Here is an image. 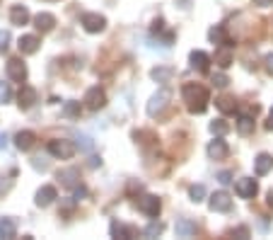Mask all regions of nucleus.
<instances>
[{"mask_svg":"<svg viewBox=\"0 0 273 240\" xmlns=\"http://www.w3.org/2000/svg\"><path fill=\"white\" fill-rule=\"evenodd\" d=\"M181 97L186 102V107H189V112L191 114H203L208 109V90H205L203 85H196V83H189L184 85V90H181Z\"/></svg>","mask_w":273,"mask_h":240,"instance_id":"nucleus-1","label":"nucleus"},{"mask_svg":"<svg viewBox=\"0 0 273 240\" xmlns=\"http://www.w3.org/2000/svg\"><path fill=\"white\" fill-rule=\"evenodd\" d=\"M169 99H172V92L167 90V87H162V90H157L155 95L150 97V102H148V116H160V114L169 107Z\"/></svg>","mask_w":273,"mask_h":240,"instance_id":"nucleus-2","label":"nucleus"},{"mask_svg":"<svg viewBox=\"0 0 273 240\" xmlns=\"http://www.w3.org/2000/svg\"><path fill=\"white\" fill-rule=\"evenodd\" d=\"M82 104L90 109V112H99V109H104V104H107V92L102 90V87H90L87 92H85V97H82Z\"/></svg>","mask_w":273,"mask_h":240,"instance_id":"nucleus-3","label":"nucleus"},{"mask_svg":"<svg viewBox=\"0 0 273 240\" xmlns=\"http://www.w3.org/2000/svg\"><path fill=\"white\" fill-rule=\"evenodd\" d=\"M49 153L58 160H68V158L75 156V143L68 141V139H56V141H49Z\"/></svg>","mask_w":273,"mask_h":240,"instance_id":"nucleus-4","label":"nucleus"},{"mask_svg":"<svg viewBox=\"0 0 273 240\" xmlns=\"http://www.w3.org/2000/svg\"><path fill=\"white\" fill-rule=\"evenodd\" d=\"M80 25L85 32H90V34H99V32H104L107 27V20L102 17L99 13H85L80 20Z\"/></svg>","mask_w":273,"mask_h":240,"instance_id":"nucleus-5","label":"nucleus"},{"mask_svg":"<svg viewBox=\"0 0 273 240\" xmlns=\"http://www.w3.org/2000/svg\"><path fill=\"white\" fill-rule=\"evenodd\" d=\"M5 71H8V78L15 80V83H25L27 80V63L22 58H10Z\"/></svg>","mask_w":273,"mask_h":240,"instance_id":"nucleus-6","label":"nucleus"},{"mask_svg":"<svg viewBox=\"0 0 273 240\" xmlns=\"http://www.w3.org/2000/svg\"><path fill=\"white\" fill-rule=\"evenodd\" d=\"M234 192H237L242 199H254L256 197V192H259V184H256L254 177H239L237 184H234Z\"/></svg>","mask_w":273,"mask_h":240,"instance_id":"nucleus-7","label":"nucleus"},{"mask_svg":"<svg viewBox=\"0 0 273 240\" xmlns=\"http://www.w3.org/2000/svg\"><path fill=\"white\" fill-rule=\"evenodd\" d=\"M208 206H210V211H230L232 209V199H230V194L227 192H215V194H210L208 197Z\"/></svg>","mask_w":273,"mask_h":240,"instance_id":"nucleus-8","label":"nucleus"},{"mask_svg":"<svg viewBox=\"0 0 273 240\" xmlns=\"http://www.w3.org/2000/svg\"><path fill=\"white\" fill-rule=\"evenodd\" d=\"M138 209L145 213V216H150V218H157V213L162 209V204H160V199L152 197V194H145V197L138 199Z\"/></svg>","mask_w":273,"mask_h":240,"instance_id":"nucleus-9","label":"nucleus"},{"mask_svg":"<svg viewBox=\"0 0 273 240\" xmlns=\"http://www.w3.org/2000/svg\"><path fill=\"white\" fill-rule=\"evenodd\" d=\"M208 158L210 160H222V158H227V153H230V148H227V143L222 141V136H215L213 141L208 143Z\"/></svg>","mask_w":273,"mask_h":240,"instance_id":"nucleus-10","label":"nucleus"},{"mask_svg":"<svg viewBox=\"0 0 273 240\" xmlns=\"http://www.w3.org/2000/svg\"><path fill=\"white\" fill-rule=\"evenodd\" d=\"M17 46H20V51H22L25 56H32V54H37V51H39L41 42H39V37H37V34H22V37H20V42H17Z\"/></svg>","mask_w":273,"mask_h":240,"instance_id":"nucleus-11","label":"nucleus"},{"mask_svg":"<svg viewBox=\"0 0 273 240\" xmlns=\"http://www.w3.org/2000/svg\"><path fill=\"white\" fill-rule=\"evenodd\" d=\"M34 102H37V90H34L32 85H22L20 92H17V104H20V109L34 107Z\"/></svg>","mask_w":273,"mask_h":240,"instance_id":"nucleus-12","label":"nucleus"},{"mask_svg":"<svg viewBox=\"0 0 273 240\" xmlns=\"http://www.w3.org/2000/svg\"><path fill=\"white\" fill-rule=\"evenodd\" d=\"M58 197V192H56V187H51V184H44L39 192H37V197H34V204L37 206H49V204H54V199Z\"/></svg>","mask_w":273,"mask_h":240,"instance_id":"nucleus-13","label":"nucleus"},{"mask_svg":"<svg viewBox=\"0 0 273 240\" xmlns=\"http://www.w3.org/2000/svg\"><path fill=\"white\" fill-rule=\"evenodd\" d=\"M58 180H61V184H63V187L75 189V187L80 184V170H75V168L61 170V172H58Z\"/></svg>","mask_w":273,"mask_h":240,"instance_id":"nucleus-14","label":"nucleus"},{"mask_svg":"<svg viewBox=\"0 0 273 240\" xmlns=\"http://www.w3.org/2000/svg\"><path fill=\"white\" fill-rule=\"evenodd\" d=\"M189 61H191V68L193 71H198V73H205L208 68H210V56H208L205 51H191Z\"/></svg>","mask_w":273,"mask_h":240,"instance_id":"nucleus-15","label":"nucleus"},{"mask_svg":"<svg viewBox=\"0 0 273 240\" xmlns=\"http://www.w3.org/2000/svg\"><path fill=\"white\" fill-rule=\"evenodd\" d=\"M34 27L39 29L41 34H46V32H51L56 27V17L51 13H39L34 15Z\"/></svg>","mask_w":273,"mask_h":240,"instance_id":"nucleus-16","label":"nucleus"},{"mask_svg":"<svg viewBox=\"0 0 273 240\" xmlns=\"http://www.w3.org/2000/svg\"><path fill=\"white\" fill-rule=\"evenodd\" d=\"M273 170V156H268V153H259V156L254 158V172L256 175H268Z\"/></svg>","mask_w":273,"mask_h":240,"instance_id":"nucleus-17","label":"nucleus"},{"mask_svg":"<svg viewBox=\"0 0 273 240\" xmlns=\"http://www.w3.org/2000/svg\"><path fill=\"white\" fill-rule=\"evenodd\" d=\"M34 143H37L34 131H20V134L15 136V146H17V151H32Z\"/></svg>","mask_w":273,"mask_h":240,"instance_id":"nucleus-18","label":"nucleus"},{"mask_svg":"<svg viewBox=\"0 0 273 240\" xmlns=\"http://www.w3.org/2000/svg\"><path fill=\"white\" fill-rule=\"evenodd\" d=\"M150 78L155 83L167 85V83H172V78H174V68H169V66H157V68L150 71Z\"/></svg>","mask_w":273,"mask_h":240,"instance_id":"nucleus-19","label":"nucleus"},{"mask_svg":"<svg viewBox=\"0 0 273 240\" xmlns=\"http://www.w3.org/2000/svg\"><path fill=\"white\" fill-rule=\"evenodd\" d=\"M10 22H13V25H17V27L27 25V22H29L27 5H13V8H10Z\"/></svg>","mask_w":273,"mask_h":240,"instance_id":"nucleus-20","label":"nucleus"},{"mask_svg":"<svg viewBox=\"0 0 273 240\" xmlns=\"http://www.w3.org/2000/svg\"><path fill=\"white\" fill-rule=\"evenodd\" d=\"M109 230H111V238H121V240L136 238V228L123 226V223H119V221H114V223L109 226Z\"/></svg>","mask_w":273,"mask_h":240,"instance_id":"nucleus-21","label":"nucleus"},{"mask_svg":"<svg viewBox=\"0 0 273 240\" xmlns=\"http://www.w3.org/2000/svg\"><path fill=\"white\" fill-rule=\"evenodd\" d=\"M174 230H177V238H193L196 235V223L189 221V218H179Z\"/></svg>","mask_w":273,"mask_h":240,"instance_id":"nucleus-22","label":"nucleus"},{"mask_svg":"<svg viewBox=\"0 0 273 240\" xmlns=\"http://www.w3.org/2000/svg\"><path fill=\"white\" fill-rule=\"evenodd\" d=\"M15 235H17V223H15V218H0V238L13 240Z\"/></svg>","mask_w":273,"mask_h":240,"instance_id":"nucleus-23","label":"nucleus"},{"mask_svg":"<svg viewBox=\"0 0 273 240\" xmlns=\"http://www.w3.org/2000/svg\"><path fill=\"white\" fill-rule=\"evenodd\" d=\"M237 131H239L242 136L254 134V116H251V114H239V116H237Z\"/></svg>","mask_w":273,"mask_h":240,"instance_id":"nucleus-24","label":"nucleus"},{"mask_svg":"<svg viewBox=\"0 0 273 240\" xmlns=\"http://www.w3.org/2000/svg\"><path fill=\"white\" fill-rule=\"evenodd\" d=\"M215 63H218L220 68H227V66L232 63V54H230L227 44H222V46H218V51H215Z\"/></svg>","mask_w":273,"mask_h":240,"instance_id":"nucleus-25","label":"nucleus"},{"mask_svg":"<svg viewBox=\"0 0 273 240\" xmlns=\"http://www.w3.org/2000/svg\"><path fill=\"white\" fill-rule=\"evenodd\" d=\"M80 109H82L80 102H75V99H68V102L63 104V116H68V119H75V116H80Z\"/></svg>","mask_w":273,"mask_h":240,"instance_id":"nucleus-26","label":"nucleus"},{"mask_svg":"<svg viewBox=\"0 0 273 240\" xmlns=\"http://www.w3.org/2000/svg\"><path fill=\"white\" fill-rule=\"evenodd\" d=\"M208 39L215 44V46H222V44H227V37H225V27H213L208 32Z\"/></svg>","mask_w":273,"mask_h":240,"instance_id":"nucleus-27","label":"nucleus"},{"mask_svg":"<svg viewBox=\"0 0 273 240\" xmlns=\"http://www.w3.org/2000/svg\"><path fill=\"white\" fill-rule=\"evenodd\" d=\"M210 134H213V136H225V134H227V131H230V127H227V122H225V119H215V122H210Z\"/></svg>","mask_w":273,"mask_h":240,"instance_id":"nucleus-28","label":"nucleus"},{"mask_svg":"<svg viewBox=\"0 0 273 240\" xmlns=\"http://www.w3.org/2000/svg\"><path fill=\"white\" fill-rule=\"evenodd\" d=\"M189 197H191L193 204H201L205 199V187L203 184H191V189H189Z\"/></svg>","mask_w":273,"mask_h":240,"instance_id":"nucleus-29","label":"nucleus"},{"mask_svg":"<svg viewBox=\"0 0 273 240\" xmlns=\"http://www.w3.org/2000/svg\"><path fill=\"white\" fill-rule=\"evenodd\" d=\"M162 230H164V226H162V223H157V221H152L150 226H145V230H143V235H145V238H157V235H160Z\"/></svg>","mask_w":273,"mask_h":240,"instance_id":"nucleus-30","label":"nucleus"},{"mask_svg":"<svg viewBox=\"0 0 273 240\" xmlns=\"http://www.w3.org/2000/svg\"><path fill=\"white\" fill-rule=\"evenodd\" d=\"M215 104H218L220 112H225V114L234 112V99L232 97H220V99H215Z\"/></svg>","mask_w":273,"mask_h":240,"instance_id":"nucleus-31","label":"nucleus"},{"mask_svg":"<svg viewBox=\"0 0 273 240\" xmlns=\"http://www.w3.org/2000/svg\"><path fill=\"white\" fill-rule=\"evenodd\" d=\"M13 99V90H10V83H0V104H8Z\"/></svg>","mask_w":273,"mask_h":240,"instance_id":"nucleus-32","label":"nucleus"},{"mask_svg":"<svg viewBox=\"0 0 273 240\" xmlns=\"http://www.w3.org/2000/svg\"><path fill=\"white\" fill-rule=\"evenodd\" d=\"M78 146H80L82 151H92V148H95V141H92L90 136L80 134V136H78Z\"/></svg>","mask_w":273,"mask_h":240,"instance_id":"nucleus-33","label":"nucleus"},{"mask_svg":"<svg viewBox=\"0 0 273 240\" xmlns=\"http://www.w3.org/2000/svg\"><path fill=\"white\" fill-rule=\"evenodd\" d=\"M10 46V32L8 29H0V54H5Z\"/></svg>","mask_w":273,"mask_h":240,"instance_id":"nucleus-34","label":"nucleus"},{"mask_svg":"<svg viewBox=\"0 0 273 240\" xmlns=\"http://www.w3.org/2000/svg\"><path fill=\"white\" fill-rule=\"evenodd\" d=\"M227 83H230V78H227L225 73H215V75H213V85H215V87H227Z\"/></svg>","mask_w":273,"mask_h":240,"instance_id":"nucleus-35","label":"nucleus"},{"mask_svg":"<svg viewBox=\"0 0 273 240\" xmlns=\"http://www.w3.org/2000/svg\"><path fill=\"white\" fill-rule=\"evenodd\" d=\"M218 182H220V184H230V182H232V172L222 170V172L218 175Z\"/></svg>","mask_w":273,"mask_h":240,"instance_id":"nucleus-36","label":"nucleus"},{"mask_svg":"<svg viewBox=\"0 0 273 240\" xmlns=\"http://www.w3.org/2000/svg\"><path fill=\"white\" fill-rule=\"evenodd\" d=\"M234 235H237V238H249V228H246V226L234 228Z\"/></svg>","mask_w":273,"mask_h":240,"instance_id":"nucleus-37","label":"nucleus"},{"mask_svg":"<svg viewBox=\"0 0 273 240\" xmlns=\"http://www.w3.org/2000/svg\"><path fill=\"white\" fill-rule=\"evenodd\" d=\"M82 197H87V189H85V187H80V184H78V187H75V201H80Z\"/></svg>","mask_w":273,"mask_h":240,"instance_id":"nucleus-38","label":"nucleus"},{"mask_svg":"<svg viewBox=\"0 0 273 240\" xmlns=\"http://www.w3.org/2000/svg\"><path fill=\"white\" fill-rule=\"evenodd\" d=\"M32 165H34V170H41V172H44V170L49 168L46 163H41V158H32Z\"/></svg>","mask_w":273,"mask_h":240,"instance_id":"nucleus-39","label":"nucleus"},{"mask_svg":"<svg viewBox=\"0 0 273 240\" xmlns=\"http://www.w3.org/2000/svg\"><path fill=\"white\" fill-rule=\"evenodd\" d=\"M263 63H266V71L273 75V54H268V56L263 58Z\"/></svg>","mask_w":273,"mask_h":240,"instance_id":"nucleus-40","label":"nucleus"},{"mask_svg":"<svg viewBox=\"0 0 273 240\" xmlns=\"http://www.w3.org/2000/svg\"><path fill=\"white\" fill-rule=\"evenodd\" d=\"M254 5H259V8H271L273 0H254Z\"/></svg>","mask_w":273,"mask_h":240,"instance_id":"nucleus-41","label":"nucleus"},{"mask_svg":"<svg viewBox=\"0 0 273 240\" xmlns=\"http://www.w3.org/2000/svg\"><path fill=\"white\" fill-rule=\"evenodd\" d=\"M99 165H102V158H97V156L90 158V168H99Z\"/></svg>","mask_w":273,"mask_h":240,"instance_id":"nucleus-42","label":"nucleus"},{"mask_svg":"<svg viewBox=\"0 0 273 240\" xmlns=\"http://www.w3.org/2000/svg\"><path fill=\"white\" fill-rule=\"evenodd\" d=\"M266 129H268V131H273V109H271V114H268V122H266Z\"/></svg>","mask_w":273,"mask_h":240,"instance_id":"nucleus-43","label":"nucleus"},{"mask_svg":"<svg viewBox=\"0 0 273 240\" xmlns=\"http://www.w3.org/2000/svg\"><path fill=\"white\" fill-rule=\"evenodd\" d=\"M8 146V136L5 134H0V148H5Z\"/></svg>","mask_w":273,"mask_h":240,"instance_id":"nucleus-44","label":"nucleus"}]
</instances>
